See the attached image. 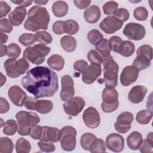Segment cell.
<instances>
[{"label": "cell", "instance_id": "6da1fadb", "mask_svg": "<svg viewBox=\"0 0 153 153\" xmlns=\"http://www.w3.org/2000/svg\"><path fill=\"white\" fill-rule=\"evenodd\" d=\"M21 83L35 99L53 96L59 88L56 73L46 66H36L28 71Z\"/></svg>", "mask_w": 153, "mask_h": 153}, {"label": "cell", "instance_id": "7a4b0ae2", "mask_svg": "<svg viewBox=\"0 0 153 153\" xmlns=\"http://www.w3.org/2000/svg\"><path fill=\"white\" fill-rule=\"evenodd\" d=\"M50 19V15L45 7L35 5L29 10L24 27L26 29L32 32L39 29L47 30Z\"/></svg>", "mask_w": 153, "mask_h": 153}, {"label": "cell", "instance_id": "3957f363", "mask_svg": "<svg viewBox=\"0 0 153 153\" xmlns=\"http://www.w3.org/2000/svg\"><path fill=\"white\" fill-rule=\"evenodd\" d=\"M16 118L18 122V133L22 136L29 135L31 127L36 126L40 121V118L36 113L24 111L17 112Z\"/></svg>", "mask_w": 153, "mask_h": 153}, {"label": "cell", "instance_id": "277c9868", "mask_svg": "<svg viewBox=\"0 0 153 153\" xmlns=\"http://www.w3.org/2000/svg\"><path fill=\"white\" fill-rule=\"evenodd\" d=\"M103 64L105 86L115 88L118 82V65L111 55L103 57Z\"/></svg>", "mask_w": 153, "mask_h": 153}, {"label": "cell", "instance_id": "5b68a950", "mask_svg": "<svg viewBox=\"0 0 153 153\" xmlns=\"http://www.w3.org/2000/svg\"><path fill=\"white\" fill-rule=\"evenodd\" d=\"M50 48L43 44H36L33 47L26 48L23 52V57L27 59L35 65H41L45 60V57L47 56Z\"/></svg>", "mask_w": 153, "mask_h": 153}, {"label": "cell", "instance_id": "8992f818", "mask_svg": "<svg viewBox=\"0 0 153 153\" xmlns=\"http://www.w3.org/2000/svg\"><path fill=\"white\" fill-rule=\"evenodd\" d=\"M118 93L115 88L106 87L102 92L103 102L101 105L102 111L106 113H111L115 111L119 105Z\"/></svg>", "mask_w": 153, "mask_h": 153}, {"label": "cell", "instance_id": "52a82bcc", "mask_svg": "<svg viewBox=\"0 0 153 153\" xmlns=\"http://www.w3.org/2000/svg\"><path fill=\"white\" fill-rule=\"evenodd\" d=\"M76 130L72 126H65L61 130L60 145L66 151H73L76 146Z\"/></svg>", "mask_w": 153, "mask_h": 153}, {"label": "cell", "instance_id": "ba28073f", "mask_svg": "<svg viewBox=\"0 0 153 153\" xmlns=\"http://www.w3.org/2000/svg\"><path fill=\"white\" fill-rule=\"evenodd\" d=\"M123 34L131 40L139 41L143 39L145 35L146 31L144 26L137 23H127L124 29Z\"/></svg>", "mask_w": 153, "mask_h": 153}, {"label": "cell", "instance_id": "9c48e42d", "mask_svg": "<svg viewBox=\"0 0 153 153\" xmlns=\"http://www.w3.org/2000/svg\"><path fill=\"white\" fill-rule=\"evenodd\" d=\"M85 105L84 100L79 96L72 98L63 104L65 112L69 115L76 116L83 109Z\"/></svg>", "mask_w": 153, "mask_h": 153}, {"label": "cell", "instance_id": "30bf717a", "mask_svg": "<svg viewBox=\"0 0 153 153\" xmlns=\"http://www.w3.org/2000/svg\"><path fill=\"white\" fill-rule=\"evenodd\" d=\"M62 90L60 96L63 101H68L73 98L75 90L74 87V81L69 75H65L61 78Z\"/></svg>", "mask_w": 153, "mask_h": 153}, {"label": "cell", "instance_id": "8fae6325", "mask_svg": "<svg viewBox=\"0 0 153 153\" xmlns=\"http://www.w3.org/2000/svg\"><path fill=\"white\" fill-rule=\"evenodd\" d=\"M133 121V115L130 112L121 113L117 118L114 124L115 130L120 133H126L131 128V124Z\"/></svg>", "mask_w": 153, "mask_h": 153}, {"label": "cell", "instance_id": "7c38bea8", "mask_svg": "<svg viewBox=\"0 0 153 153\" xmlns=\"http://www.w3.org/2000/svg\"><path fill=\"white\" fill-rule=\"evenodd\" d=\"M123 25V22L114 16L105 17L100 23V28L107 34H112L120 30Z\"/></svg>", "mask_w": 153, "mask_h": 153}, {"label": "cell", "instance_id": "4fadbf2b", "mask_svg": "<svg viewBox=\"0 0 153 153\" xmlns=\"http://www.w3.org/2000/svg\"><path fill=\"white\" fill-rule=\"evenodd\" d=\"M82 119L85 126L91 128H97L100 123L99 113L94 107H88L84 111Z\"/></svg>", "mask_w": 153, "mask_h": 153}, {"label": "cell", "instance_id": "5bb4252c", "mask_svg": "<svg viewBox=\"0 0 153 153\" xmlns=\"http://www.w3.org/2000/svg\"><path fill=\"white\" fill-rule=\"evenodd\" d=\"M139 72L133 66H127L125 67L120 75L121 84L124 86H128L134 82L138 78Z\"/></svg>", "mask_w": 153, "mask_h": 153}, {"label": "cell", "instance_id": "9a60e30c", "mask_svg": "<svg viewBox=\"0 0 153 153\" xmlns=\"http://www.w3.org/2000/svg\"><path fill=\"white\" fill-rule=\"evenodd\" d=\"M101 74L102 69L100 65L91 63L82 72V80L85 84H92L100 76Z\"/></svg>", "mask_w": 153, "mask_h": 153}, {"label": "cell", "instance_id": "2e32d148", "mask_svg": "<svg viewBox=\"0 0 153 153\" xmlns=\"http://www.w3.org/2000/svg\"><path fill=\"white\" fill-rule=\"evenodd\" d=\"M106 143L109 150L115 152H119L124 149V139L119 134L111 133L106 137Z\"/></svg>", "mask_w": 153, "mask_h": 153}, {"label": "cell", "instance_id": "e0dca14e", "mask_svg": "<svg viewBox=\"0 0 153 153\" xmlns=\"http://www.w3.org/2000/svg\"><path fill=\"white\" fill-rule=\"evenodd\" d=\"M8 95L10 100L17 106H22L27 97L26 93L18 85L11 87Z\"/></svg>", "mask_w": 153, "mask_h": 153}, {"label": "cell", "instance_id": "ac0fdd59", "mask_svg": "<svg viewBox=\"0 0 153 153\" xmlns=\"http://www.w3.org/2000/svg\"><path fill=\"white\" fill-rule=\"evenodd\" d=\"M61 130L56 127L44 126L42 127V134L40 138L41 142H57L60 140Z\"/></svg>", "mask_w": 153, "mask_h": 153}, {"label": "cell", "instance_id": "d6986e66", "mask_svg": "<svg viewBox=\"0 0 153 153\" xmlns=\"http://www.w3.org/2000/svg\"><path fill=\"white\" fill-rule=\"evenodd\" d=\"M147 93V88L143 85L133 87L128 94V99L133 103L141 102Z\"/></svg>", "mask_w": 153, "mask_h": 153}, {"label": "cell", "instance_id": "ffe728a7", "mask_svg": "<svg viewBox=\"0 0 153 153\" xmlns=\"http://www.w3.org/2000/svg\"><path fill=\"white\" fill-rule=\"evenodd\" d=\"M26 15V10L22 7H17L8 15V18L14 26H17L20 25L23 22Z\"/></svg>", "mask_w": 153, "mask_h": 153}, {"label": "cell", "instance_id": "44dd1931", "mask_svg": "<svg viewBox=\"0 0 153 153\" xmlns=\"http://www.w3.org/2000/svg\"><path fill=\"white\" fill-rule=\"evenodd\" d=\"M101 16L100 8L97 5H91L86 9L84 12L85 20L88 23H96Z\"/></svg>", "mask_w": 153, "mask_h": 153}, {"label": "cell", "instance_id": "7402d4cb", "mask_svg": "<svg viewBox=\"0 0 153 153\" xmlns=\"http://www.w3.org/2000/svg\"><path fill=\"white\" fill-rule=\"evenodd\" d=\"M143 138L142 134L138 131H133L127 138V143L129 148L133 150H137L139 148Z\"/></svg>", "mask_w": 153, "mask_h": 153}, {"label": "cell", "instance_id": "603a6c76", "mask_svg": "<svg viewBox=\"0 0 153 153\" xmlns=\"http://www.w3.org/2000/svg\"><path fill=\"white\" fill-rule=\"evenodd\" d=\"M17 60H16V59L10 58L7 59L4 64V69L7 76L11 78H16L20 76L17 70Z\"/></svg>", "mask_w": 153, "mask_h": 153}, {"label": "cell", "instance_id": "cb8c5ba5", "mask_svg": "<svg viewBox=\"0 0 153 153\" xmlns=\"http://www.w3.org/2000/svg\"><path fill=\"white\" fill-rule=\"evenodd\" d=\"M152 59L142 54H137V57L133 62V66L139 71L145 69L150 66Z\"/></svg>", "mask_w": 153, "mask_h": 153}, {"label": "cell", "instance_id": "d4e9b609", "mask_svg": "<svg viewBox=\"0 0 153 153\" xmlns=\"http://www.w3.org/2000/svg\"><path fill=\"white\" fill-rule=\"evenodd\" d=\"M68 4L63 1H57L53 3L52 5V11L54 15L57 17L65 16L68 11Z\"/></svg>", "mask_w": 153, "mask_h": 153}, {"label": "cell", "instance_id": "484cf974", "mask_svg": "<svg viewBox=\"0 0 153 153\" xmlns=\"http://www.w3.org/2000/svg\"><path fill=\"white\" fill-rule=\"evenodd\" d=\"M53 104L50 100H37L35 105V111L40 114H45L51 111Z\"/></svg>", "mask_w": 153, "mask_h": 153}, {"label": "cell", "instance_id": "4316f807", "mask_svg": "<svg viewBox=\"0 0 153 153\" xmlns=\"http://www.w3.org/2000/svg\"><path fill=\"white\" fill-rule=\"evenodd\" d=\"M47 64L53 69L59 71L63 68L65 60L59 54H53L48 59Z\"/></svg>", "mask_w": 153, "mask_h": 153}, {"label": "cell", "instance_id": "83f0119b", "mask_svg": "<svg viewBox=\"0 0 153 153\" xmlns=\"http://www.w3.org/2000/svg\"><path fill=\"white\" fill-rule=\"evenodd\" d=\"M60 44L64 50L67 52H72L76 47V41L71 36L65 35L61 38Z\"/></svg>", "mask_w": 153, "mask_h": 153}, {"label": "cell", "instance_id": "f1b7e54d", "mask_svg": "<svg viewBox=\"0 0 153 153\" xmlns=\"http://www.w3.org/2000/svg\"><path fill=\"white\" fill-rule=\"evenodd\" d=\"M134 51V44L129 41H124L121 44L118 53L124 57H129L133 54Z\"/></svg>", "mask_w": 153, "mask_h": 153}, {"label": "cell", "instance_id": "f546056e", "mask_svg": "<svg viewBox=\"0 0 153 153\" xmlns=\"http://www.w3.org/2000/svg\"><path fill=\"white\" fill-rule=\"evenodd\" d=\"M89 151L93 153L105 152L106 151V143L102 139L96 138L90 145Z\"/></svg>", "mask_w": 153, "mask_h": 153}, {"label": "cell", "instance_id": "4dcf8cb0", "mask_svg": "<svg viewBox=\"0 0 153 153\" xmlns=\"http://www.w3.org/2000/svg\"><path fill=\"white\" fill-rule=\"evenodd\" d=\"M152 117V113L149 110L143 109L137 112L136 115V121L140 124H147L151 120Z\"/></svg>", "mask_w": 153, "mask_h": 153}, {"label": "cell", "instance_id": "1f68e13d", "mask_svg": "<svg viewBox=\"0 0 153 153\" xmlns=\"http://www.w3.org/2000/svg\"><path fill=\"white\" fill-rule=\"evenodd\" d=\"M31 149V145L28 140L20 137L16 143V150L17 153H28Z\"/></svg>", "mask_w": 153, "mask_h": 153}, {"label": "cell", "instance_id": "d6a6232c", "mask_svg": "<svg viewBox=\"0 0 153 153\" xmlns=\"http://www.w3.org/2000/svg\"><path fill=\"white\" fill-rule=\"evenodd\" d=\"M14 149L13 141L7 137H2L0 139V152L11 153Z\"/></svg>", "mask_w": 153, "mask_h": 153}, {"label": "cell", "instance_id": "836d02e7", "mask_svg": "<svg viewBox=\"0 0 153 153\" xmlns=\"http://www.w3.org/2000/svg\"><path fill=\"white\" fill-rule=\"evenodd\" d=\"M95 48L99 53L102 54L103 57L110 55L111 48L109 45V41L107 39H103L100 43L95 45Z\"/></svg>", "mask_w": 153, "mask_h": 153}, {"label": "cell", "instance_id": "e575fe53", "mask_svg": "<svg viewBox=\"0 0 153 153\" xmlns=\"http://www.w3.org/2000/svg\"><path fill=\"white\" fill-rule=\"evenodd\" d=\"M78 23L73 20H68L64 22V32L69 35H74L79 30Z\"/></svg>", "mask_w": 153, "mask_h": 153}, {"label": "cell", "instance_id": "d590c367", "mask_svg": "<svg viewBox=\"0 0 153 153\" xmlns=\"http://www.w3.org/2000/svg\"><path fill=\"white\" fill-rule=\"evenodd\" d=\"M17 130V124L14 120H8L3 124V133L8 136L14 135Z\"/></svg>", "mask_w": 153, "mask_h": 153}, {"label": "cell", "instance_id": "8d00e7d4", "mask_svg": "<svg viewBox=\"0 0 153 153\" xmlns=\"http://www.w3.org/2000/svg\"><path fill=\"white\" fill-rule=\"evenodd\" d=\"M95 139H96V136L91 133H84L82 135L80 140L81 147L85 150L89 151V147Z\"/></svg>", "mask_w": 153, "mask_h": 153}, {"label": "cell", "instance_id": "74e56055", "mask_svg": "<svg viewBox=\"0 0 153 153\" xmlns=\"http://www.w3.org/2000/svg\"><path fill=\"white\" fill-rule=\"evenodd\" d=\"M87 38L89 42L94 45H96L103 39L102 34L97 29H92L90 30L88 33Z\"/></svg>", "mask_w": 153, "mask_h": 153}, {"label": "cell", "instance_id": "f35d334b", "mask_svg": "<svg viewBox=\"0 0 153 153\" xmlns=\"http://www.w3.org/2000/svg\"><path fill=\"white\" fill-rule=\"evenodd\" d=\"M19 41L23 45L27 47L35 43V42L37 41V40L35 35L26 33L21 35L19 36Z\"/></svg>", "mask_w": 153, "mask_h": 153}, {"label": "cell", "instance_id": "ab89813d", "mask_svg": "<svg viewBox=\"0 0 153 153\" xmlns=\"http://www.w3.org/2000/svg\"><path fill=\"white\" fill-rule=\"evenodd\" d=\"M36 40L41 44H48L52 42L51 35L45 31H38L35 34Z\"/></svg>", "mask_w": 153, "mask_h": 153}, {"label": "cell", "instance_id": "60d3db41", "mask_svg": "<svg viewBox=\"0 0 153 153\" xmlns=\"http://www.w3.org/2000/svg\"><path fill=\"white\" fill-rule=\"evenodd\" d=\"M21 53L20 47L15 43H11L8 45L7 55L8 57L17 59Z\"/></svg>", "mask_w": 153, "mask_h": 153}, {"label": "cell", "instance_id": "b9f144b4", "mask_svg": "<svg viewBox=\"0 0 153 153\" xmlns=\"http://www.w3.org/2000/svg\"><path fill=\"white\" fill-rule=\"evenodd\" d=\"M133 16L137 20L145 21L148 16V11L145 7H139L134 10Z\"/></svg>", "mask_w": 153, "mask_h": 153}, {"label": "cell", "instance_id": "7bdbcfd3", "mask_svg": "<svg viewBox=\"0 0 153 153\" xmlns=\"http://www.w3.org/2000/svg\"><path fill=\"white\" fill-rule=\"evenodd\" d=\"M88 60L93 64L100 65L103 62V58L100 55L94 50H91L89 51L87 54Z\"/></svg>", "mask_w": 153, "mask_h": 153}, {"label": "cell", "instance_id": "ee69618b", "mask_svg": "<svg viewBox=\"0 0 153 153\" xmlns=\"http://www.w3.org/2000/svg\"><path fill=\"white\" fill-rule=\"evenodd\" d=\"M16 66L18 73L21 75L24 74L27 71L29 68V63L23 57L17 61Z\"/></svg>", "mask_w": 153, "mask_h": 153}, {"label": "cell", "instance_id": "f6af8a7d", "mask_svg": "<svg viewBox=\"0 0 153 153\" xmlns=\"http://www.w3.org/2000/svg\"><path fill=\"white\" fill-rule=\"evenodd\" d=\"M118 4L116 1H108L103 6V13L106 15H111L117 9Z\"/></svg>", "mask_w": 153, "mask_h": 153}, {"label": "cell", "instance_id": "bcb514c9", "mask_svg": "<svg viewBox=\"0 0 153 153\" xmlns=\"http://www.w3.org/2000/svg\"><path fill=\"white\" fill-rule=\"evenodd\" d=\"M113 15L114 17L118 19L123 22L127 21L128 19L129 16H130L129 12L128 11V10L125 8H120L117 9L113 13Z\"/></svg>", "mask_w": 153, "mask_h": 153}, {"label": "cell", "instance_id": "7dc6e473", "mask_svg": "<svg viewBox=\"0 0 153 153\" xmlns=\"http://www.w3.org/2000/svg\"><path fill=\"white\" fill-rule=\"evenodd\" d=\"M123 41L122 39L118 36H113L111 37L109 40V43L111 50L115 53H118L120 46Z\"/></svg>", "mask_w": 153, "mask_h": 153}, {"label": "cell", "instance_id": "c3c4849f", "mask_svg": "<svg viewBox=\"0 0 153 153\" xmlns=\"http://www.w3.org/2000/svg\"><path fill=\"white\" fill-rule=\"evenodd\" d=\"M13 29V25L7 19H1L0 21V30L1 32L10 33Z\"/></svg>", "mask_w": 153, "mask_h": 153}, {"label": "cell", "instance_id": "681fc988", "mask_svg": "<svg viewBox=\"0 0 153 153\" xmlns=\"http://www.w3.org/2000/svg\"><path fill=\"white\" fill-rule=\"evenodd\" d=\"M40 149L43 152H50L55 151L56 147L53 142H39L37 143Z\"/></svg>", "mask_w": 153, "mask_h": 153}, {"label": "cell", "instance_id": "f907efd6", "mask_svg": "<svg viewBox=\"0 0 153 153\" xmlns=\"http://www.w3.org/2000/svg\"><path fill=\"white\" fill-rule=\"evenodd\" d=\"M42 134V127L40 126L36 125L31 127V130L29 135L35 140L40 139Z\"/></svg>", "mask_w": 153, "mask_h": 153}, {"label": "cell", "instance_id": "816d5d0a", "mask_svg": "<svg viewBox=\"0 0 153 153\" xmlns=\"http://www.w3.org/2000/svg\"><path fill=\"white\" fill-rule=\"evenodd\" d=\"M88 67V63L84 60H78L74 64V68L75 70L82 73Z\"/></svg>", "mask_w": 153, "mask_h": 153}, {"label": "cell", "instance_id": "f5cc1de1", "mask_svg": "<svg viewBox=\"0 0 153 153\" xmlns=\"http://www.w3.org/2000/svg\"><path fill=\"white\" fill-rule=\"evenodd\" d=\"M53 31L57 35H61L64 33V21H56L54 23L52 27Z\"/></svg>", "mask_w": 153, "mask_h": 153}, {"label": "cell", "instance_id": "db71d44e", "mask_svg": "<svg viewBox=\"0 0 153 153\" xmlns=\"http://www.w3.org/2000/svg\"><path fill=\"white\" fill-rule=\"evenodd\" d=\"M0 9H1V17L5 16L11 10V7L5 1H0Z\"/></svg>", "mask_w": 153, "mask_h": 153}, {"label": "cell", "instance_id": "11a10c76", "mask_svg": "<svg viewBox=\"0 0 153 153\" xmlns=\"http://www.w3.org/2000/svg\"><path fill=\"white\" fill-rule=\"evenodd\" d=\"M152 146L149 144V143L146 140V139L143 140L139 147L140 151L143 153H149L152 151Z\"/></svg>", "mask_w": 153, "mask_h": 153}, {"label": "cell", "instance_id": "9f6ffc18", "mask_svg": "<svg viewBox=\"0 0 153 153\" xmlns=\"http://www.w3.org/2000/svg\"><path fill=\"white\" fill-rule=\"evenodd\" d=\"M36 100V99H33V97H27L25 101L24 105L27 109L35 111V105Z\"/></svg>", "mask_w": 153, "mask_h": 153}, {"label": "cell", "instance_id": "6f0895ef", "mask_svg": "<svg viewBox=\"0 0 153 153\" xmlns=\"http://www.w3.org/2000/svg\"><path fill=\"white\" fill-rule=\"evenodd\" d=\"M0 113L1 114H4V113H6L8 111L9 109H10V105L8 102V101L3 98V97H1L0 98Z\"/></svg>", "mask_w": 153, "mask_h": 153}, {"label": "cell", "instance_id": "680465c9", "mask_svg": "<svg viewBox=\"0 0 153 153\" xmlns=\"http://www.w3.org/2000/svg\"><path fill=\"white\" fill-rule=\"evenodd\" d=\"M91 1L90 0H76L74 1V3L75 5L79 9H84L87 7L91 3Z\"/></svg>", "mask_w": 153, "mask_h": 153}, {"label": "cell", "instance_id": "91938a15", "mask_svg": "<svg viewBox=\"0 0 153 153\" xmlns=\"http://www.w3.org/2000/svg\"><path fill=\"white\" fill-rule=\"evenodd\" d=\"M13 3H14L17 5H19L20 7H26L32 4V1H11Z\"/></svg>", "mask_w": 153, "mask_h": 153}, {"label": "cell", "instance_id": "94428289", "mask_svg": "<svg viewBox=\"0 0 153 153\" xmlns=\"http://www.w3.org/2000/svg\"><path fill=\"white\" fill-rule=\"evenodd\" d=\"M7 49H8V47H7L5 45L1 44V55H0V56L1 57L7 54Z\"/></svg>", "mask_w": 153, "mask_h": 153}, {"label": "cell", "instance_id": "6125c7cd", "mask_svg": "<svg viewBox=\"0 0 153 153\" xmlns=\"http://www.w3.org/2000/svg\"><path fill=\"white\" fill-rule=\"evenodd\" d=\"M8 40V36L6 34L1 32V44L5 43Z\"/></svg>", "mask_w": 153, "mask_h": 153}, {"label": "cell", "instance_id": "be15d7a7", "mask_svg": "<svg viewBox=\"0 0 153 153\" xmlns=\"http://www.w3.org/2000/svg\"><path fill=\"white\" fill-rule=\"evenodd\" d=\"M146 140L149 143V144H150L151 145H152V146H153V144H152V132L149 133L147 135Z\"/></svg>", "mask_w": 153, "mask_h": 153}, {"label": "cell", "instance_id": "e7e4bbea", "mask_svg": "<svg viewBox=\"0 0 153 153\" xmlns=\"http://www.w3.org/2000/svg\"><path fill=\"white\" fill-rule=\"evenodd\" d=\"M1 87H2L3 85V84L6 81V78L5 76L1 73Z\"/></svg>", "mask_w": 153, "mask_h": 153}, {"label": "cell", "instance_id": "03108f58", "mask_svg": "<svg viewBox=\"0 0 153 153\" xmlns=\"http://www.w3.org/2000/svg\"><path fill=\"white\" fill-rule=\"evenodd\" d=\"M34 2L38 5H45L46 3L48 2V1H35Z\"/></svg>", "mask_w": 153, "mask_h": 153}]
</instances>
